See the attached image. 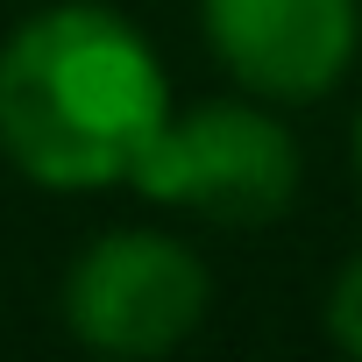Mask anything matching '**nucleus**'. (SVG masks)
Segmentation results:
<instances>
[{"label": "nucleus", "instance_id": "obj_1", "mask_svg": "<svg viewBox=\"0 0 362 362\" xmlns=\"http://www.w3.org/2000/svg\"><path fill=\"white\" fill-rule=\"evenodd\" d=\"M156 43L107 0H50L0 43V156L43 192H107L170 121Z\"/></svg>", "mask_w": 362, "mask_h": 362}, {"label": "nucleus", "instance_id": "obj_2", "mask_svg": "<svg viewBox=\"0 0 362 362\" xmlns=\"http://www.w3.org/2000/svg\"><path fill=\"white\" fill-rule=\"evenodd\" d=\"M135 192L163 214H192L214 228H263L298 199V142L256 93L170 107L135 170Z\"/></svg>", "mask_w": 362, "mask_h": 362}, {"label": "nucleus", "instance_id": "obj_3", "mask_svg": "<svg viewBox=\"0 0 362 362\" xmlns=\"http://www.w3.org/2000/svg\"><path fill=\"white\" fill-rule=\"evenodd\" d=\"M214 305L206 263L163 228H107L64 270V327L93 355L149 362L199 334Z\"/></svg>", "mask_w": 362, "mask_h": 362}, {"label": "nucleus", "instance_id": "obj_4", "mask_svg": "<svg viewBox=\"0 0 362 362\" xmlns=\"http://www.w3.org/2000/svg\"><path fill=\"white\" fill-rule=\"evenodd\" d=\"M199 29L242 93L305 107L348 78L362 50V0H199Z\"/></svg>", "mask_w": 362, "mask_h": 362}, {"label": "nucleus", "instance_id": "obj_5", "mask_svg": "<svg viewBox=\"0 0 362 362\" xmlns=\"http://www.w3.org/2000/svg\"><path fill=\"white\" fill-rule=\"evenodd\" d=\"M327 341L362 362V249H355V256L334 270V284H327Z\"/></svg>", "mask_w": 362, "mask_h": 362}, {"label": "nucleus", "instance_id": "obj_6", "mask_svg": "<svg viewBox=\"0 0 362 362\" xmlns=\"http://www.w3.org/2000/svg\"><path fill=\"white\" fill-rule=\"evenodd\" d=\"M355 177H362V107H355Z\"/></svg>", "mask_w": 362, "mask_h": 362}]
</instances>
